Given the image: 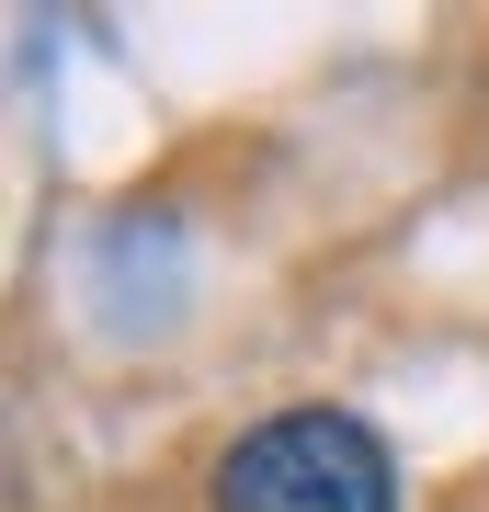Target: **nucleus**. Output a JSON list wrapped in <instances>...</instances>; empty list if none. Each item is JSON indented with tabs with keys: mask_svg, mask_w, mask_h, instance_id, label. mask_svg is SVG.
I'll return each instance as SVG.
<instances>
[{
	"mask_svg": "<svg viewBox=\"0 0 489 512\" xmlns=\"http://www.w3.org/2000/svg\"><path fill=\"white\" fill-rule=\"evenodd\" d=\"M217 512H399V467L353 410H273L217 456Z\"/></svg>",
	"mask_w": 489,
	"mask_h": 512,
	"instance_id": "f257e3e1",
	"label": "nucleus"
}]
</instances>
